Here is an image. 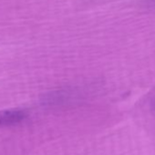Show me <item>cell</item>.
<instances>
[{
  "label": "cell",
  "mask_w": 155,
  "mask_h": 155,
  "mask_svg": "<svg viewBox=\"0 0 155 155\" xmlns=\"http://www.w3.org/2000/svg\"><path fill=\"white\" fill-rule=\"evenodd\" d=\"M28 116L26 110L10 109L0 110V127H9L21 123Z\"/></svg>",
  "instance_id": "1"
},
{
  "label": "cell",
  "mask_w": 155,
  "mask_h": 155,
  "mask_svg": "<svg viewBox=\"0 0 155 155\" xmlns=\"http://www.w3.org/2000/svg\"><path fill=\"white\" fill-rule=\"evenodd\" d=\"M142 3L143 6L148 8L155 9V0H143Z\"/></svg>",
  "instance_id": "2"
},
{
  "label": "cell",
  "mask_w": 155,
  "mask_h": 155,
  "mask_svg": "<svg viewBox=\"0 0 155 155\" xmlns=\"http://www.w3.org/2000/svg\"><path fill=\"white\" fill-rule=\"evenodd\" d=\"M152 109H153V110H155V101H154L152 102Z\"/></svg>",
  "instance_id": "3"
}]
</instances>
